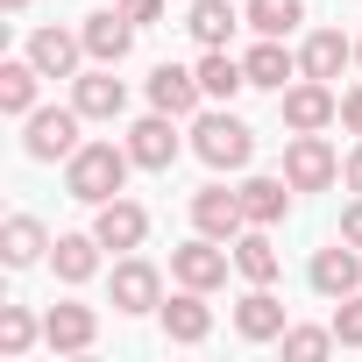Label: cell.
Returning <instances> with one entry per match:
<instances>
[{"mask_svg":"<svg viewBox=\"0 0 362 362\" xmlns=\"http://www.w3.org/2000/svg\"><path fill=\"white\" fill-rule=\"evenodd\" d=\"M284 327H291V320H284L277 291H270V284H249V298L235 305V334H242V341H284Z\"/></svg>","mask_w":362,"mask_h":362,"instance_id":"d6986e66","label":"cell"},{"mask_svg":"<svg viewBox=\"0 0 362 362\" xmlns=\"http://www.w3.org/2000/svg\"><path fill=\"white\" fill-rule=\"evenodd\" d=\"M242 214H249V228H277L284 214H291V177L277 170V177H242Z\"/></svg>","mask_w":362,"mask_h":362,"instance_id":"ffe728a7","label":"cell"},{"mask_svg":"<svg viewBox=\"0 0 362 362\" xmlns=\"http://www.w3.org/2000/svg\"><path fill=\"white\" fill-rule=\"evenodd\" d=\"M192 156H199L206 170H249L256 128H249L242 114H228V107H206V114H192Z\"/></svg>","mask_w":362,"mask_h":362,"instance_id":"7a4b0ae2","label":"cell"},{"mask_svg":"<svg viewBox=\"0 0 362 362\" xmlns=\"http://www.w3.org/2000/svg\"><path fill=\"white\" fill-rule=\"evenodd\" d=\"M177 149H185V142H177V114H156V107H149V114L128 128V156H135V170H170Z\"/></svg>","mask_w":362,"mask_h":362,"instance_id":"ba28073f","label":"cell"},{"mask_svg":"<svg viewBox=\"0 0 362 362\" xmlns=\"http://www.w3.org/2000/svg\"><path fill=\"white\" fill-rule=\"evenodd\" d=\"M305 284L320 291V298H348V291H362V249L355 242H327L320 256H313V270H305Z\"/></svg>","mask_w":362,"mask_h":362,"instance_id":"9c48e42d","label":"cell"},{"mask_svg":"<svg viewBox=\"0 0 362 362\" xmlns=\"http://www.w3.org/2000/svg\"><path fill=\"white\" fill-rule=\"evenodd\" d=\"M199 100H206L199 71H185V64H156V71H149V107H156V114L192 121V114H199Z\"/></svg>","mask_w":362,"mask_h":362,"instance_id":"5bb4252c","label":"cell"},{"mask_svg":"<svg viewBox=\"0 0 362 362\" xmlns=\"http://www.w3.org/2000/svg\"><path fill=\"white\" fill-rule=\"evenodd\" d=\"M93 341H100V313H93V305L64 298V305L43 313V348H50V355H86Z\"/></svg>","mask_w":362,"mask_h":362,"instance_id":"30bf717a","label":"cell"},{"mask_svg":"<svg viewBox=\"0 0 362 362\" xmlns=\"http://www.w3.org/2000/svg\"><path fill=\"white\" fill-rule=\"evenodd\" d=\"M355 64H362V36H355Z\"/></svg>","mask_w":362,"mask_h":362,"instance_id":"8d00e7d4","label":"cell"},{"mask_svg":"<svg viewBox=\"0 0 362 362\" xmlns=\"http://www.w3.org/2000/svg\"><path fill=\"white\" fill-rule=\"evenodd\" d=\"M156 320H163V341H177V348H199V341L214 334V305H206V291H192V284H177V291L156 305Z\"/></svg>","mask_w":362,"mask_h":362,"instance_id":"52a82bcc","label":"cell"},{"mask_svg":"<svg viewBox=\"0 0 362 362\" xmlns=\"http://www.w3.org/2000/svg\"><path fill=\"white\" fill-rule=\"evenodd\" d=\"M355 64V36H341V29H313L305 43H298V78H341Z\"/></svg>","mask_w":362,"mask_h":362,"instance_id":"e0dca14e","label":"cell"},{"mask_svg":"<svg viewBox=\"0 0 362 362\" xmlns=\"http://www.w3.org/2000/svg\"><path fill=\"white\" fill-rule=\"evenodd\" d=\"M277 114H284V128H291V135H320V128H334V121H341V100H334V86H327V78H291V86L277 93Z\"/></svg>","mask_w":362,"mask_h":362,"instance_id":"277c9868","label":"cell"},{"mask_svg":"<svg viewBox=\"0 0 362 362\" xmlns=\"http://www.w3.org/2000/svg\"><path fill=\"white\" fill-rule=\"evenodd\" d=\"M192 71H199V86H206V100H235V93L249 86V71H242V64H235L228 50H206V57H199Z\"/></svg>","mask_w":362,"mask_h":362,"instance_id":"83f0119b","label":"cell"},{"mask_svg":"<svg viewBox=\"0 0 362 362\" xmlns=\"http://www.w3.org/2000/svg\"><path fill=\"white\" fill-rule=\"evenodd\" d=\"M242 15H249L256 36H291V29L305 22V0H249Z\"/></svg>","mask_w":362,"mask_h":362,"instance_id":"f1b7e54d","label":"cell"},{"mask_svg":"<svg viewBox=\"0 0 362 362\" xmlns=\"http://www.w3.org/2000/svg\"><path fill=\"white\" fill-rule=\"evenodd\" d=\"M341 242H355V249H362V199L341 214Z\"/></svg>","mask_w":362,"mask_h":362,"instance_id":"e575fe53","label":"cell"},{"mask_svg":"<svg viewBox=\"0 0 362 362\" xmlns=\"http://www.w3.org/2000/svg\"><path fill=\"white\" fill-rule=\"evenodd\" d=\"M242 22H249V15H235V0H192V15H185V29H192L199 50H228V36H235Z\"/></svg>","mask_w":362,"mask_h":362,"instance_id":"cb8c5ba5","label":"cell"},{"mask_svg":"<svg viewBox=\"0 0 362 362\" xmlns=\"http://www.w3.org/2000/svg\"><path fill=\"white\" fill-rule=\"evenodd\" d=\"M0 8H8V15H29V0H0Z\"/></svg>","mask_w":362,"mask_h":362,"instance_id":"d590c367","label":"cell"},{"mask_svg":"<svg viewBox=\"0 0 362 362\" xmlns=\"http://www.w3.org/2000/svg\"><path fill=\"white\" fill-rule=\"evenodd\" d=\"M43 78H78V57H86V36L78 29H36L29 50H22Z\"/></svg>","mask_w":362,"mask_h":362,"instance_id":"2e32d148","label":"cell"},{"mask_svg":"<svg viewBox=\"0 0 362 362\" xmlns=\"http://www.w3.org/2000/svg\"><path fill=\"white\" fill-rule=\"evenodd\" d=\"M327 327H334V341H341V348H362V291L334 298V320H327Z\"/></svg>","mask_w":362,"mask_h":362,"instance_id":"4dcf8cb0","label":"cell"},{"mask_svg":"<svg viewBox=\"0 0 362 362\" xmlns=\"http://www.w3.org/2000/svg\"><path fill=\"white\" fill-rule=\"evenodd\" d=\"M242 71H249V86H263V93H284V86L298 78V57L284 50V36H256V50L242 57Z\"/></svg>","mask_w":362,"mask_h":362,"instance_id":"44dd1931","label":"cell"},{"mask_svg":"<svg viewBox=\"0 0 362 362\" xmlns=\"http://www.w3.org/2000/svg\"><path fill=\"white\" fill-rule=\"evenodd\" d=\"M235 270V242H214V235H192L185 249H170V277L192 284V291H221Z\"/></svg>","mask_w":362,"mask_h":362,"instance_id":"5b68a950","label":"cell"},{"mask_svg":"<svg viewBox=\"0 0 362 362\" xmlns=\"http://www.w3.org/2000/svg\"><path fill=\"white\" fill-rule=\"evenodd\" d=\"M36 86H43V71H36L29 57H8V64H0V114L29 121V114H36Z\"/></svg>","mask_w":362,"mask_h":362,"instance_id":"484cf974","label":"cell"},{"mask_svg":"<svg viewBox=\"0 0 362 362\" xmlns=\"http://www.w3.org/2000/svg\"><path fill=\"white\" fill-rule=\"evenodd\" d=\"M78 121H86L78 107H36V114L22 121V128H29V135H22V149H29L36 163H71V156H78V142H86V135H78Z\"/></svg>","mask_w":362,"mask_h":362,"instance_id":"3957f363","label":"cell"},{"mask_svg":"<svg viewBox=\"0 0 362 362\" xmlns=\"http://www.w3.org/2000/svg\"><path fill=\"white\" fill-rule=\"evenodd\" d=\"M93 235H100L107 249L135 256V249L149 242V214H142L135 199H107V206H93Z\"/></svg>","mask_w":362,"mask_h":362,"instance_id":"ac0fdd59","label":"cell"},{"mask_svg":"<svg viewBox=\"0 0 362 362\" xmlns=\"http://www.w3.org/2000/svg\"><path fill=\"white\" fill-rule=\"evenodd\" d=\"M71 107H78L86 121H121L128 86L114 78V64H93V71H78V78H71Z\"/></svg>","mask_w":362,"mask_h":362,"instance_id":"7c38bea8","label":"cell"},{"mask_svg":"<svg viewBox=\"0 0 362 362\" xmlns=\"http://www.w3.org/2000/svg\"><path fill=\"white\" fill-rule=\"evenodd\" d=\"M36 341H43V320H36L29 305H0V355H8V362H22Z\"/></svg>","mask_w":362,"mask_h":362,"instance_id":"4316f807","label":"cell"},{"mask_svg":"<svg viewBox=\"0 0 362 362\" xmlns=\"http://www.w3.org/2000/svg\"><path fill=\"white\" fill-rule=\"evenodd\" d=\"M128 170H135L128 142H78V156L64 163V192L78 206H107V199H121Z\"/></svg>","mask_w":362,"mask_h":362,"instance_id":"6da1fadb","label":"cell"},{"mask_svg":"<svg viewBox=\"0 0 362 362\" xmlns=\"http://www.w3.org/2000/svg\"><path fill=\"white\" fill-rule=\"evenodd\" d=\"M341 185H348V192H355V199H362V142H355V149H348V156H341Z\"/></svg>","mask_w":362,"mask_h":362,"instance_id":"d6a6232c","label":"cell"},{"mask_svg":"<svg viewBox=\"0 0 362 362\" xmlns=\"http://www.w3.org/2000/svg\"><path fill=\"white\" fill-rule=\"evenodd\" d=\"M121 15L142 29V22H156V15H163V0H121Z\"/></svg>","mask_w":362,"mask_h":362,"instance_id":"836d02e7","label":"cell"},{"mask_svg":"<svg viewBox=\"0 0 362 362\" xmlns=\"http://www.w3.org/2000/svg\"><path fill=\"white\" fill-rule=\"evenodd\" d=\"M100 235H57L50 242V270H57V284H93L100 277Z\"/></svg>","mask_w":362,"mask_h":362,"instance_id":"7402d4cb","label":"cell"},{"mask_svg":"<svg viewBox=\"0 0 362 362\" xmlns=\"http://www.w3.org/2000/svg\"><path fill=\"white\" fill-rule=\"evenodd\" d=\"M341 341H334V327H284V355L291 362H320V355H334Z\"/></svg>","mask_w":362,"mask_h":362,"instance_id":"f546056e","label":"cell"},{"mask_svg":"<svg viewBox=\"0 0 362 362\" xmlns=\"http://www.w3.org/2000/svg\"><path fill=\"white\" fill-rule=\"evenodd\" d=\"M78 36H86V57H93V64H121V57L135 50V22H128L121 8L86 15V22H78Z\"/></svg>","mask_w":362,"mask_h":362,"instance_id":"9a60e30c","label":"cell"},{"mask_svg":"<svg viewBox=\"0 0 362 362\" xmlns=\"http://www.w3.org/2000/svg\"><path fill=\"white\" fill-rule=\"evenodd\" d=\"M192 228H199V235H214V242H235V235L249 228L242 192H228V185H199V192H192Z\"/></svg>","mask_w":362,"mask_h":362,"instance_id":"4fadbf2b","label":"cell"},{"mask_svg":"<svg viewBox=\"0 0 362 362\" xmlns=\"http://www.w3.org/2000/svg\"><path fill=\"white\" fill-rule=\"evenodd\" d=\"M107 291H114V313H156L163 305V277H156L149 256H121Z\"/></svg>","mask_w":362,"mask_h":362,"instance_id":"8fae6325","label":"cell"},{"mask_svg":"<svg viewBox=\"0 0 362 362\" xmlns=\"http://www.w3.org/2000/svg\"><path fill=\"white\" fill-rule=\"evenodd\" d=\"M43 256H50L43 221H36V214H8V228H0V263H8V270H29V263H43Z\"/></svg>","mask_w":362,"mask_h":362,"instance_id":"603a6c76","label":"cell"},{"mask_svg":"<svg viewBox=\"0 0 362 362\" xmlns=\"http://www.w3.org/2000/svg\"><path fill=\"white\" fill-rule=\"evenodd\" d=\"M284 177H291V192H327L334 177H341V156L327 135H291L284 142Z\"/></svg>","mask_w":362,"mask_h":362,"instance_id":"8992f818","label":"cell"},{"mask_svg":"<svg viewBox=\"0 0 362 362\" xmlns=\"http://www.w3.org/2000/svg\"><path fill=\"white\" fill-rule=\"evenodd\" d=\"M235 270H242L249 284H277V270H284V256H277V242H270V228H242V235H235Z\"/></svg>","mask_w":362,"mask_h":362,"instance_id":"d4e9b609","label":"cell"},{"mask_svg":"<svg viewBox=\"0 0 362 362\" xmlns=\"http://www.w3.org/2000/svg\"><path fill=\"white\" fill-rule=\"evenodd\" d=\"M341 128H348V135H362V86H348V93H341Z\"/></svg>","mask_w":362,"mask_h":362,"instance_id":"1f68e13d","label":"cell"}]
</instances>
